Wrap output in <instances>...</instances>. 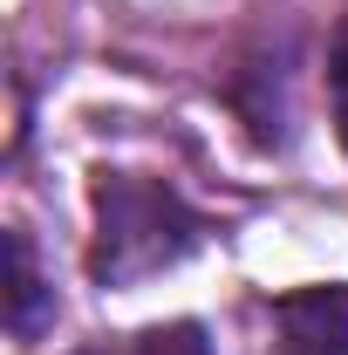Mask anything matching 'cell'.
<instances>
[{"mask_svg":"<svg viewBox=\"0 0 348 355\" xmlns=\"http://www.w3.org/2000/svg\"><path fill=\"white\" fill-rule=\"evenodd\" d=\"M198 212L157 178H130V171H103L96 178V253L89 273L103 287H130L177 266L198 246Z\"/></svg>","mask_w":348,"mask_h":355,"instance_id":"6da1fadb","label":"cell"},{"mask_svg":"<svg viewBox=\"0 0 348 355\" xmlns=\"http://www.w3.org/2000/svg\"><path fill=\"white\" fill-rule=\"evenodd\" d=\"M287 355H348V287H301L273 301Z\"/></svg>","mask_w":348,"mask_h":355,"instance_id":"7a4b0ae2","label":"cell"},{"mask_svg":"<svg viewBox=\"0 0 348 355\" xmlns=\"http://www.w3.org/2000/svg\"><path fill=\"white\" fill-rule=\"evenodd\" d=\"M42 308H48V287L35 273V246H28V232H7V328L14 335H35Z\"/></svg>","mask_w":348,"mask_h":355,"instance_id":"3957f363","label":"cell"},{"mask_svg":"<svg viewBox=\"0 0 348 355\" xmlns=\"http://www.w3.org/2000/svg\"><path fill=\"white\" fill-rule=\"evenodd\" d=\"M137 355H212V342H205L198 321H171V328H150L137 342Z\"/></svg>","mask_w":348,"mask_h":355,"instance_id":"277c9868","label":"cell"},{"mask_svg":"<svg viewBox=\"0 0 348 355\" xmlns=\"http://www.w3.org/2000/svg\"><path fill=\"white\" fill-rule=\"evenodd\" d=\"M335 116H342V144H348V35L335 48Z\"/></svg>","mask_w":348,"mask_h":355,"instance_id":"5b68a950","label":"cell"}]
</instances>
